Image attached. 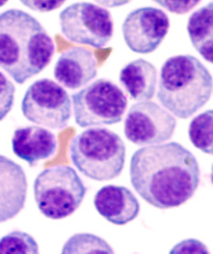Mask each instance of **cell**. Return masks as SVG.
<instances>
[{"instance_id": "obj_1", "label": "cell", "mask_w": 213, "mask_h": 254, "mask_svg": "<svg viewBox=\"0 0 213 254\" xmlns=\"http://www.w3.org/2000/svg\"><path fill=\"white\" fill-rule=\"evenodd\" d=\"M130 181L140 197L154 207H179L200 185V166L194 154L178 142L150 145L132 155Z\"/></svg>"}, {"instance_id": "obj_2", "label": "cell", "mask_w": 213, "mask_h": 254, "mask_svg": "<svg viewBox=\"0 0 213 254\" xmlns=\"http://www.w3.org/2000/svg\"><path fill=\"white\" fill-rule=\"evenodd\" d=\"M54 52L51 37L32 15L20 9L0 14V67L17 83L43 71Z\"/></svg>"}, {"instance_id": "obj_3", "label": "cell", "mask_w": 213, "mask_h": 254, "mask_svg": "<svg viewBox=\"0 0 213 254\" xmlns=\"http://www.w3.org/2000/svg\"><path fill=\"white\" fill-rule=\"evenodd\" d=\"M213 94V77L197 58H169L160 68L158 99L175 117L187 120L204 107Z\"/></svg>"}, {"instance_id": "obj_4", "label": "cell", "mask_w": 213, "mask_h": 254, "mask_svg": "<svg viewBox=\"0 0 213 254\" xmlns=\"http://www.w3.org/2000/svg\"><path fill=\"white\" fill-rule=\"evenodd\" d=\"M126 148L120 136L106 127H91L78 134L71 145V158L79 172L97 181L120 176Z\"/></svg>"}, {"instance_id": "obj_5", "label": "cell", "mask_w": 213, "mask_h": 254, "mask_svg": "<svg viewBox=\"0 0 213 254\" xmlns=\"http://www.w3.org/2000/svg\"><path fill=\"white\" fill-rule=\"evenodd\" d=\"M34 200L46 217L60 220L80 207L87 188L73 167L60 166L43 170L33 182Z\"/></svg>"}, {"instance_id": "obj_6", "label": "cell", "mask_w": 213, "mask_h": 254, "mask_svg": "<svg viewBox=\"0 0 213 254\" xmlns=\"http://www.w3.org/2000/svg\"><path fill=\"white\" fill-rule=\"evenodd\" d=\"M72 98L75 122L81 127L119 123L128 104L120 88L105 79L94 81Z\"/></svg>"}, {"instance_id": "obj_7", "label": "cell", "mask_w": 213, "mask_h": 254, "mask_svg": "<svg viewBox=\"0 0 213 254\" xmlns=\"http://www.w3.org/2000/svg\"><path fill=\"white\" fill-rule=\"evenodd\" d=\"M61 33L68 40L96 48L106 47L113 35L110 12L89 2L67 7L60 14Z\"/></svg>"}, {"instance_id": "obj_8", "label": "cell", "mask_w": 213, "mask_h": 254, "mask_svg": "<svg viewBox=\"0 0 213 254\" xmlns=\"http://www.w3.org/2000/svg\"><path fill=\"white\" fill-rule=\"evenodd\" d=\"M21 111L35 124L52 129L65 127L72 116V104L66 91L49 79L32 83L21 102Z\"/></svg>"}, {"instance_id": "obj_9", "label": "cell", "mask_w": 213, "mask_h": 254, "mask_svg": "<svg viewBox=\"0 0 213 254\" xmlns=\"http://www.w3.org/2000/svg\"><path fill=\"white\" fill-rule=\"evenodd\" d=\"M177 121L154 102L133 105L124 121V135L136 145L160 144L173 137Z\"/></svg>"}, {"instance_id": "obj_10", "label": "cell", "mask_w": 213, "mask_h": 254, "mask_svg": "<svg viewBox=\"0 0 213 254\" xmlns=\"http://www.w3.org/2000/svg\"><path fill=\"white\" fill-rule=\"evenodd\" d=\"M123 39L133 52L150 54L165 39L170 20L160 8L139 7L127 15L122 23Z\"/></svg>"}, {"instance_id": "obj_11", "label": "cell", "mask_w": 213, "mask_h": 254, "mask_svg": "<svg viewBox=\"0 0 213 254\" xmlns=\"http://www.w3.org/2000/svg\"><path fill=\"white\" fill-rule=\"evenodd\" d=\"M27 187L22 167L0 154V224L12 219L23 209Z\"/></svg>"}, {"instance_id": "obj_12", "label": "cell", "mask_w": 213, "mask_h": 254, "mask_svg": "<svg viewBox=\"0 0 213 254\" xmlns=\"http://www.w3.org/2000/svg\"><path fill=\"white\" fill-rule=\"evenodd\" d=\"M94 205L98 213L109 223L123 226L139 214L140 204L133 192L123 186L106 185L95 195Z\"/></svg>"}, {"instance_id": "obj_13", "label": "cell", "mask_w": 213, "mask_h": 254, "mask_svg": "<svg viewBox=\"0 0 213 254\" xmlns=\"http://www.w3.org/2000/svg\"><path fill=\"white\" fill-rule=\"evenodd\" d=\"M97 73V60L90 50L84 47H74L61 54L54 68L55 79L71 90L87 85Z\"/></svg>"}, {"instance_id": "obj_14", "label": "cell", "mask_w": 213, "mask_h": 254, "mask_svg": "<svg viewBox=\"0 0 213 254\" xmlns=\"http://www.w3.org/2000/svg\"><path fill=\"white\" fill-rule=\"evenodd\" d=\"M12 151L30 167L53 156L58 142L56 136L47 128L38 126L18 127L11 139Z\"/></svg>"}, {"instance_id": "obj_15", "label": "cell", "mask_w": 213, "mask_h": 254, "mask_svg": "<svg viewBox=\"0 0 213 254\" xmlns=\"http://www.w3.org/2000/svg\"><path fill=\"white\" fill-rule=\"evenodd\" d=\"M157 69L152 63L138 59L130 62L120 72V82L130 98L148 101L153 98L157 85Z\"/></svg>"}, {"instance_id": "obj_16", "label": "cell", "mask_w": 213, "mask_h": 254, "mask_svg": "<svg viewBox=\"0 0 213 254\" xmlns=\"http://www.w3.org/2000/svg\"><path fill=\"white\" fill-rule=\"evenodd\" d=\"M213 4L200 7L189 18L187 33L190 41L205 61L213 62Z\"/></svg>"}, {"instance_id": "obj_17", "label": "cell", "mask_w": 213, "mask_h": 254, "mask_svg": "<svg viewBox=\"0 0 213 254\" xmlns=\"http://www.w3.org/2000/svg\"><path fill=\"white\" fill-rule=\"evenodd\" d=\"M189 139L192 144L203 153H213V110L205 112L194 118L188 128Z\"/></svg>"}, {"instance_id": "obj_18", "label": "cell", "mask_w": 213, "mask_h": 254, "mask_svg": "<svg viewBox=\"0 0 213 254\" xmlns=\"http://www.w3.org/2000/svg\"><path fill=\"white\" fill-rule=\"evenodd\" d=\"M67 254H113V250L106 241L96 235L81 233L74 235L67 241L62 249Z\"/></svg>"}, {"instance_id": "obj_19", "label": "cell", "mask_w": 213, "mask_h": 254, "mask_svg": "<svg viewBox=\"0 0 213 254\" xmlns=\"http://www.w3.org/2000/svg\"><path fill=\"white\" fill-rule=\"evenodd\" d=\"M37 242L31 235L16 230L0 240V254H36Z\"/></svg>"}, {"instance_id": "obj_20", "label": "cell", "mask_w": 213, "mask_h": 254, "mask_svg": "<svg viewBox=\"0 0 213 254\" xmlns=\"http://www.w3.org/2000/svg\"><path fill=\"white\" fill-rule=\"evenodd\" d=\"M15 86L0 72V121H3L13 107Z\"/></svg>"}, {"instance_id": "obj_21", "label": "cell", "mask_w": 213, "mask_h": 254, "mask_svg": "<svg viewBox=\"0 0 213 254\" xmlns=\"http://www.w3.org/2000/svg\"><path fill=\"white\" fill-rule=\"evenodd\" d=\"M169 12L184 15L192 10L202 0H152Z\"/></svg>"}, {"instance_id": "obj_22", "label": "cell", "mask_w": 213, "mask_h": 254, "mask_svg": "<svg viewBox=\"0 0 213 254\" xmlns=\"http://www.w3.org/2000/svg\"><path fill=\"white\" fill-rule=\"evenodd\" d=\"M25 7L37 12H50L61 7L66 0H20Z\"/></svg>"}, {"instance_id": "obj_23", "label": "cell", "mask_w": 213, "mask_h": 254, "mask_svg": "<svg viewBox=\"0 0 213 254\" xmlns=\"http://www.w3.org/2000/svg\"><path fill=\"white\" fill-rule=\"evenodd\" d=\"M208 249L201 241L189 239L181 241L172 249L170 254H208Z\"/></svg>"}, {"instance_id": "obj_24", "label": "cell", "mask_w": 213, "mask_h": 254, "mask_svg": "<svg viewBox=\"0 0 213 254\" xmlns=\"http://www.w3.org/2000/svg\"><path fill=\"white\" fill-rule=\"evenodd\" d=\"M98 4L106 7H118L124 6L132 0H95Z\"/></svg>"}, {"instance_id": "obj_25", "label": "cell", "mask_w": 213, "mask_h": 254, "mask_svg": "<svg viewBox=\"0 0 213 254\" xmlns=\"http://www.w3.org/2000/svg\"><path fill=\"white\" fill-rule=\"evenodd\" d=\"M8 0H0V7H3Z\"/></svg>"}]
</instances>
